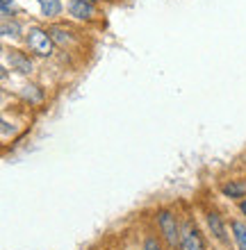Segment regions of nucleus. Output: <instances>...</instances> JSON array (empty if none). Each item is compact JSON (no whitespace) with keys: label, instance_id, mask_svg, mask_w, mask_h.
Wrapping results in <instances>:
<instances>
[{"label":"nucleus","instance_id":"nucleus-11","mask_svg":"<svg viewBox=\"0 0 246 250\" xmlns=\"http://www.w3.org/2000/svg\"><path fill=\"white\" fill-rule=\"evenodd\" d=\"M21 34V25L16 21H2V37H19Z\"/></svg>","mask_w":246,"mask_h":250},{"label":"nucleus","instance_id":"nucleus-14","mask_svg":"<svg viewBox=\"0 0 246 250\" xmlns=\"http://www.w3.org/2000/svg\"><path fill=\"white\" fill-rule=\"evenodd\" d=\"M240 209H242V214L246 216V200H242V203H240Z\"/></svg>","mask_w":246,"mask_h":250},{"label":"nucleus","instance_id":"nucleus-5","mask_svg":"<svg viewBox=\"0 0 246 250\" xmlns=\"http://www.w3.org/2000/svg\"><path fill=\"white\" fill-rule=\"evenodd\" d=\"M5 57L9 60V64H12L14 71L23 73V75H27V73H32L34 66H32V62H30V57H27V55L19 53V50H12V53H7Z\"/></svg>","mask_w":246,"mask_h":250},{"label":"nucleus","instance_id":"nucleus-4","mask_svg":"<svg viewBox=\"0 0 246 250\" xmlns=\"http://www.w3.org/2000/svg\"><path fill=\"white\" fill-rule=\"evenodd\" d=\"M68 12H71V16H75V19L89 21V19H93V16H96V7H93L89 0H71Z\"/></svg>","mask_w":246,"mask_h":250},{"label":"nucleus","instance_id":"nucleus-6","mask_svg":"<svg viewBox=\"0 0 246 250\" xmlns=\"http://www.w3.org/2000/svg\"><path fill=\"white\" fill-rule=\"evenodd\" d=\"M50 37H53V41L55 43H60V46H67V43H73L75 41V37H73V32L68 30V27H62V25H53L50 30Z\"/></svg>","mask_w":246,"mask_h":250},{"label":"nucleus","instance_id":"nucleus-1","mask_svg":"<svg viewBox=\"0 0 246 250\" xmlns=\"http://www.w3.org/2000/svg\"><path fill=\"white\" fill-rule=\"evenodd\" d=\"M25 43L32 53L41 55V57H50L53 55V46L55 41L50 37L48 30H41V27H30V32L25 34Z\"/></svg>","mask_w":246,"mask_h":250},{"label":"nucleus","instance_id":"nucleus-3","mask_svg":"<svg viewBox=\"0 0 246 250\" xmlns=\"http://www.w3.org/2000/svg\"><path fill=\"white\" fill-rule=\"evenodd\" d=\"M180 250H205L203 248V239H201L196 228L185 225V230L180 234Z\"/></svg>","mask_w":246,"mask_h":250},{"label":"nucleus","instance_id":"nucleus-10","mask_svg":"<svg viewBox=\"0 0 246 250\" xmlns=\"http://www.w3.org/2000/svg\"><path fill=\"white\" fill-rule=\"evenodd\" d=\"M41 5V12H44V16H48V19H53V16H57L60 14V0H39Z\"/></svg>","mask_w":246,"mask_h":250},{"label":"nucleus","instance_id":"nucleus-7","mask_svg":"<svg viewBox=\"0 0 246 250\" xmlns=\"http://www.w3.org/2000/svg\"><path fill=\"white\" fill-rule=\"evenodd\" d=\"M207 228L212 230V234L219 239V241H226V228H224V221H221V216L217 211H210V214H207Z\"/></svg>","mask_w":246,"mask_h":250},{"label":"nucleus","instance_id":"nucleus-13","mask_svg":"<svg viewBox=\"0 0 246 250\" xmlns=\"http://www.w3.org/2000/svg\"><path fill=\"white\" fill-rule=\"evenodd\" d=\"M144 250H162V246L155 237H146V241H144Z\"/></svg>","mask_w":246,"mask_h":250},{"label":"nucleus","instance_id":"nucleus-12","mask_svg":"<svg viewBox=\"0 0 246 250\" xmlns=\"http://www.w3.org/2000/svg\"><path fill=\"white\" fill-rule=\"evenodd\" d=\"M21 96L25 100H30V103H41V93L37 91V86H23V91H21Z\"/></svg>","mask_w":246,"mask_h":250},{"label":"nucleus","instance_id":"nucleus-8","mask_svg":"<svg viewBox=\"0 0 246 250\" xmlns=\"http://www.w3.org/2000/svg\"><path fill=\"white\" fill-rule=\"evenodd\" d=\"M221 193H224L226 198H233V200H237V198H244L246 185H244V182H240V180H230V182H226V185L221 187Z\"/></svg>","mask_w":246,"mask_h":250},{"label":"nucleus","instance_id":"nucleus-9","mask_svg":"<svg viewBox=\"0 0 246 250\" xmlns=\"http://www.w3.org/2000/svg\"><path fill=\"white\" fill-rule=\"evenodd\" d=\"M233 234H235V241H237V248L246 250V223L242 221H233Z\"/></svg>","mask_w":246,"mask_h":250},{"label":"nucleus","instance_id":"nucleus-2","mask_svg":"<svg viewBox=\"0 0 246 250\" xmlns=\"http://www.w3.org/2000/svg\"><path fill=\"white\" fill-rule=\"evenodd\" d=\"M157 225H160V232H162V237L166 239V244L171 246V248H180V234H182V230H180L173 211H169V209L157 211Z\"/></svg>","mask_w":246,"mask_h":250}]
</instances>
